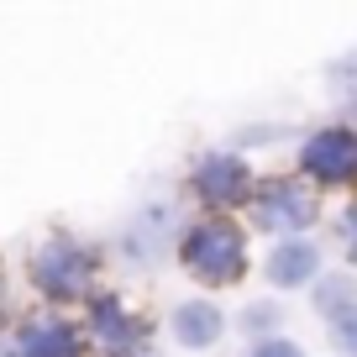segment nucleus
Masks as SVG:
<instances>
[{"mask_svg": "<svg viewBox=\"0 0 357 357\" xmlns=\"http://www.w3.org/2000/svg\"><path fill=\"white\" fill-rule=\"evenodd\" d=\"M178 263L190 268L200 284L226 289V284H236L247 273V231L231 215H205V221L184 226V236H178Z\"/></svg>", "mask_w": 357, "mask_h": 357, "instance_id": "obj_1", "label": "nucleus"}, {"mask_svg": "<svg viewBox=\"0 0 357 357\" xmlns=\"http://www.w3.org/2000/svg\"><path fill=\"white\" fill-rule=\"evenodd\" d=\"M95 268H100V257L89 247L68 242V236H53V242H43L32 252V289L53 305L84 300L89 284H95Z\"/></svg>", "mask_w": 357, "mask_h": 357, "instance_id": "obj_2", "label": "nucleus"}, {"mask_svg": "<svg viewBox=\"0 0 357 357\" xmlns=\"http://www.w3.org/2000/svg\"><path fill=\"white\" fill-rule=\"evenodd\" d=\"M321 215V200L310 195L305 178H263L252 195V221L263 226L268 236H305Z\"/></svg>", "mask_w": 357, "mask_h": 357, "instance_id": "obj_3", "label": "nucleus"}, {"mask_svg": "<svg viewBox=\"0 0 357 357\" xmlns=\"http://www.w3.org/2000/svg\"><path fill=\"white\" fill-rule=\"evenodd\" d=\"M190 190L200 195V205L211 215H226V211H236V205H247L257 195V178H252V163H247L242 153L215 147V153H205L200 163H195Z\"/></svg>", "mask_w": 357, "mask_h": 357, "instance_id": "obj_4", "label": "nucleus"}, {"mask_svg": "<svg viewBox=\"0 0 357 357\" xmlns=\"http://www.w3.org/2000/svg\"><path fill=\"white\" fill-rule=\"evenodd\" d=\"M178 236H184L178 211L168 200H147L142 211L121 226V257L132 268H158V263H168V257H178Z\"/></svg>", "mask_w": 357, "mask_h": 357, "instance_id": "obj_5", "label": "nucleus"}, {"mask_svg": "<svg viewBox=\"0 0 357 357\" xmlns=\"http://www.w3.org/2000/svg\"><path fill=\"white\" fill-rule=\"evenodd\" d=\"M300 174L326 184V190H347L357 184V132L352 126H321L300 142Z\"/></svg>", "mask_w": 357, "mask_h": 357, "instance_id": "obj_6", "label": "nucleus"}, {"mask_svg": "<svg viewBox=\"0 0 357 357\" xmlns=\"http://www.w3.org/2000/svg\"><path fill=\"white\" fill-rule=\"evenodd\" d=\"M89 336L100 342V352L132 357V352H142V342H147V321H137V315L126 310L121 294L105 289V294L89 300Z\"/></svg>", "mask_w": 357, "mask_h": 357, "instance_id": "obj_7", "label": "nucleus"}, {"mask_svg": "<svg viewBox=\"0 0 357 357\" xmlns=\"http://www.w3.org/2000/svg\"><path fill=\"white\" fill-rule=\"evenodd\" d=\"M168 336H174V347H184V352H211L226 336V310L215 300H205V294L178 300L174 315H168Z\"/></svg>", "mask_w": 357, "mask_h": 357, "instance_id": "obj_8", "label": "nucleus"}, {"mask_svg": "<svg viewBox=\"0 0 357 357\" xmlns=\"http://www.w3.org/2000/svg\"><path fill=\"white\" fill-rule=\"evenodd\" d=\"M326 268H321V247L310 236H284V242L268 247V263H263V279L273 289H305L315 284Z\"/></svg>", "mask_w": 357, "mask_h": 357, "instance_id": "obj_9", "label": "nucleus"}, {"mask_svg": "<svg viewBox=\"0 0 357 357\" xmlns=\"http://www.w3.org/2000/svg\"><path fill=\"white\" fill-rule=\"evenodd\" d=\"M11 357H84V331L68 321H26L16 336Z\"/></svg>", "mask_w": 357, "mask_h": 357, "instance_id": "obj_10", "label": "nucleus"}, {"mask_svg": "<svg viewBox=\"0 0 357 357\" xmlns=\"http://www.w3.org/2000/svg\"><path fill=\"white\" fill-rule=\"evenodd\" d=\"M310 305L326 326H342L347 315H357V279L352 273H321L310 284Z\"/></svg>", "mask_w": 357, "mask_h": 357, "instance_id": "obj_11", "label": "nucleus"}, {"mask_svg": "<svg viewBox=\"0 0 357 357\" xmlns=\"http://www.w3.org/2000/svg\"><path fill=\"white\" fill-rule=\"evenodd\" d=\"M279 326H284V305L279 300H252V305H242V315H236V331L242 336H252V342H268V336H279Z\"/></svg>", "mask_w": 357, "mask_h": 357, "instance_id": "obj_12", "label": "nucleus"}, {"mask_svg": "<svg viewBox=\"0 0 357 357\" xmlns=\"http://www.w3.org/2000/svg\"><path fill=\"white\" fill-rule=\"evenodd\" d=\"M247 357H310L294 336H268V342H252V352Z\"/></svg>", "mask_w": 357, "mask_h": 357, "instance_id": "obj_13", "label": "nucleus"}, {"mask_svg": "<svg viewBox=\"0 0 357 357\" xmlns=\"http://www.w3.org/2000/svg\"><path fill=\"white\" fill-rule=\"evenodd\" d=\"M331 347L342 357H357V315H347L342 326H331Z\"/></svg>", "mask_w": 357, "mask_h": 357, "instance_id": "obj_14", "label": "nucleus"}, {"mask_svg": "<svg viewBox=\"0 0 357 357\" xmlns=\"http://www.w3.org/2000/svg\"><path fill=\"white\" fill-rule=\"evenodd\" d=\"M342 231H347V257L357 263V200L347 205V215H342Z\"/></svg>", "mask_w": 357, "mask_h": 357, "instance_id": "obj_15", "label": "nucleus"}, {"mask_svg": "<svg viewBox=\"0 0 357 357\" xmlns=\"http://www.w3.org/2000/svg\"><path fill=\"white\" fill-rule=\"evenodd\" d=\"M336 74H352V79H357V47H352V53L342 58V63H336Z\"/></svg>", "mask_w": 357, "mask_h": 357, "instance_id": "obj_16", "label": "nucleus"}]
</instances>
